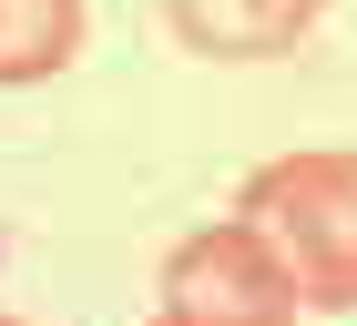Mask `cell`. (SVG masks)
<instances>
[{"label":"cell","instance_id":"obj_1","mask_svg":"<svg viewBox=\"0 0 357 326\" xmlns=\"http://www.w3.org/2000/svg\"><path fill=\"white\" fill-rule=\"evenodd\" d=\"M245 224L306 306H357V153H275L245 184Z\"/></svg>","mask_w":357,"mask_h":326},{"label":"cell","instance_id":"obj_2","mask_svg":"<svg viewBox=\"0 0 357 326\" xmlns=\"http://www.w3.org/2000/svg\"><path fill=\"white\" fill-rule=\"evenodd\" d=\"M296 306H306L296 275L275 265V244L245 215L235 224H194L164 255V316L174 326H296Z\"/></svg>","mask_w":357,"mask_h":326},{"label":"cell","instance_id":"obj_3","mask_svg":"<svg viewBox=\"0 0 357 326\" xmlns=\"http://www.w3.org/2000/svg\"><path fill=\"white\" fill-rule=\"evenodd\" d=\"M317 10L327 0H174V31L215 61H266V52H296Z\"/></svg>","mask_w":357,"mask_h":326},{"label":"cell","instance_id":"obj_4","mask_svg":"<svg viewBox=\"0 0 357 326\" xmlns=\"http://www.w3.org/2000/svg\"><path fill=\"white\" fill-rule=\"evenodd\" d=\"M82 52V0H0V82H52Z\"/></svg>","mask_w":357,"mask_h":326},{"label":"cell","instance_id":"obj_5","mask_svg":"<svg viewBox=\"0 0 357 326\" xmlns=\"http://www.w3.org/2000/svg\"><path fill=\"white\" fill-rule=\"evenodd\" d=\"M0 326H31V316H10V306H0Z\"/></svg>","mask_w":357,"mask_h":326},{"label":"cell","instance_id":"obj_6","mask_svg":"<svg viewBox=\"0 0 357 326\" xmlns=\"http://www.w3.org/2000/svg\"><path fill=\"white\" fill-rule=\"evenodd\" d=\"M153 326H174V316H153Z\"/></svg>","mask_w":357,"mask_h":326}]
</instances>
